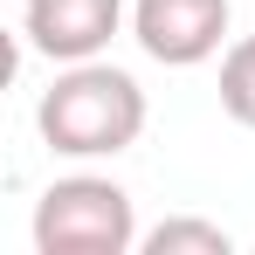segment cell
Here are the masks:
<instances>
[{
    "mask_svg": "<svg viewBox=\"0 0 255 255\" xmlns=\"http://www.w3.org/2000/svg\"><path fill=\"white\" fill-rule=\"evenodd\" d=\"M35 131L55 159H118L145 131V90L118 62H62L35 104Z\"/></svg>",
    "mask_w": 255,
    "mask_h": 255,
    "instance_id": "cell-1",
    "label": "cell"
},
{
    "mask_svg": "<svg viewBox=\"0 0 255 255\" xmlns=\"http://www.w3.org/2000/svg\"><path fill=\"white\" fill-rule=\"evenodd\" d=\"M138 249V207L118 179L69 172L35 200V255H125Z\"/></svg>",
    "mask_w": 255,
    "mask_h": 255,
    "instance_id": "cell-2",
    "label": "cell"
},
{
    "mask_svg": "<svg viewBox=\"0 0 255 255\" xmlns=\"http://www.w3.org/2000/svg\"><path fill=\"white\" fill-rule=\"evenodd\" d=\"M131 21L125 0H21V48L62 62H97Z\"/></svg>",
    "mask_w": 255,
    "mask_h": 255,
    "instance_id": "cell-4",
    "label": "cell"
},
{
    "mask_svg": "<svg viewBox=\"0 0 255 255\" xmlns=\"http://www.w3.org/2000/svg\"><path fill=\"white\" fill-rule=\"evenodd\" d=\"M145 255H235V235L221 221H200V214H172L152 235H138Z\"/></svg>",
    "mask_w": 255,
    "mask_h": 255,
    "instance_id": "cell-5",
    "label": "cell"
},
{
    "mask_svg": "<svg viewBox=\"0 0 255 255\" xmlns=\"http://www.w3.org/2000/svg\"><path fill=\"white\" fill-rule=\"evenodd\" d=\"M221 111L242 131H255V35L221 55Z\"/></svg>",
    "mask_w": 255,
    "mask_h": 255,
    "instance_id": "cell-6",
    "label": "cell"
},
{
    "mask_svg": "<svg viewBox=\"0 0 255 255\" xmlns=\"http://www.w3.org/2000/svg\"><path fill=\"white\" fill-rule=\"evenodd\" d=\"M228 21V0H131V42L166 69H200L207 55H221Z\"/></svg>",
    "mask_w": 255,
    "mask_h": 255,
    "instance_id": "cell-3",
    "label": "cell"
}]
</instances>
